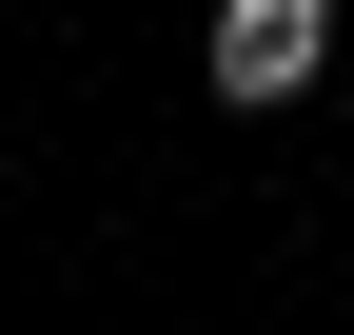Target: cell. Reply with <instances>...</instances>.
Masks as SVG:
<instances>
[{
  "instance_id": "obj_1",
  "label": "cell",
  "mask_w": 354,
  "mask_h": 335,
  "mask_svg": "<svg viewBox=\"0 0 354 335\" xmlns=\"http://www.w3.org/2000/svg\"><path fill=\"white\" fill-rule=\"evenodd\" d=\"M335 79V0H216V99L236 118H295Z\"/></svg>"
}]
</instances>
